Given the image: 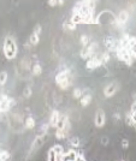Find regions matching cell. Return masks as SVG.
I'll use <instances>...</instances> for the list:
<instances>
[{
    "label": "cell",
    "mask_w": 136,
    "mask_h": 161,
    "mask_svg": "<svg viewBox=\"0 0 136 161\" xmlns=\"http://www.w3.org/2000/svg\"><path fill=\"white\" fill-rule=\"evenodd\" d=\"M4 54L9 60H12L17 57V43L12 36H7L4 41Z\"/></svg>",
    "instance_id": "1"
},
{
    "label": "cell",
    "mask_w": 136,
    "mask_h": 161,
    "mask_svg": "<svg viewBox=\"0 0 136 161\" xmlns=\"http://www.w3.org/2000/svg\"><path fill=\"white\" fill-rule=\"evenodd\" d=\"M98 49V43L96 42H89L86 47L82 48L81 51V57L83 59H89L91 57L95 55V52Z\"/></svg>",
    "instance_id": "2"
},
{
    "label": "cell",
    "mask_w": 136,
    "mask_h": 161,
    "mask_svg": "<svg viewBox=\"0 0 136 161\" xmlns=\"http://www.w3.org/2000/svg\"><path fill=\"white\" fill-rule=\"evenodd\" d=\"M116 54H117L118 59L122 60V61H124L126 65L133 64V58H131V54H130L129 51H126L124 48H118V49L116 51Z\"/></svg>",
    "instance_id": "3"
},
{
    "label": "cell",
    "mask_w": 136,
    "mask_h": 161,
    "mask_svg": "<svg viewBox=\"0 0 136 161\" xmlns=\"http://www.w3.org/2000/svg\"><path fill=\"white\" fill-rule=\"evenodd\" d=\"M106 123V114L102 109H98L95 113V118H94V124L96 128H102Z\"/></svg>",
    "instance_id": "4"
},
{
    "label": "cell",
    "mask_w": 136,
    "mask_h": 161,
    "mask_svg": "<svg viewBox=\"0 0 136 161\" xmlns=\"http://www.w3.org/2000/svg\"><path fill=\"white\" fill-rule=\"evenodd\" d=\"M105 44H106V48L110 52H116L119 48V41L116 40L112 36H108V37L105 39Z\"/></svg>",
    "instance_id": "5"
},
{
    "label": "cell",
    "mask_w": 136,
    "mask_h": 161,
    "mask_svg": "<svg viewBox=\"0 0 136 161\" xmlns=\"http://www.w3.org/2000/svg\"><path fill=\"white\" fill-rule=\"evenodd\" d=\"M129 17H130V13L128 10H122L118 13V17L116 19V24L118 27H124L125 23L129 21Z\"/></svg>",
    "instance_id": "6"
},
{
    "label": "cell",
    "mask_w": 136,
    "mask_h": 161,
    "mask_svg": "<svg viewBox=\"0 0 136 161\" xmlns=\"http://www.w3.org/2000/svg\"><path fill=\"white\" fill-rule=\"evenodd\" d=\"M118 89H119V84L118 83H110L104 89V95L106 97H112L118 91Z\"/></svg>",
    "instance_id": "7"
},
{
    "label": "cell",
    "mask_w": 136,
    "mask_h": 161,
    "mask_svg": "<svg viewBox=\"0 0 136 161\" xmlns=\"http://www.w3.org/2000/svg\"><path fill=\"white\" fill-rule=\"evenodd\" d=\"M100 65H102L101 60H100V57L94 55V57H91V58H89V59L87 60L86 67H87V69H89V70H94V69L99 67Z\"/></svg>",
    "instance_id": "8"
},
{
    "label": "cell",
    "mask_w": 136,
    "mask_h": 161,
    "mask_svg": "<svg viewBox=\"0 0 136 161\" xmlns=\"http://www.w3.org/2000/svg\"><path fill=\"white\" fill-rule=\"evenodd\" d=\"M77 151L75 149H69L68 151H64V154L62 155L60 161H75L77 158Z\"/></svg>",
    "instance_id": "9"
},
{
    "label": "cell",
    "mask_w": 136,
    "mask_h": 161,
    "mask_svg": "<svg viewBox=\"0 0 136 161\" xmlns=\"http://www.w3.org/2000/svg\"><path fill=\"white\" fill-rule=\"evenodd\" d=\"M60 118V113L58 111H53L51 117H49V126H53V128H57L58 120Z\"/></svg>",
    "instance_id": "10"
},
{
    "label": "cell",
    "mask_w": 136,
    "mask_h": 161,
    "mask_svg": "<svg viewBox=\"0 0 136 161\" xmlns=\"http://www.w3.org/2000/svg\"><path fill=\"white\" fill-rule=\"evenodd\" d=\"M70 76H71V72H70L69 69H65V70H63V71H59L57 75H56V82L59 83L60 81L68 78V77H70Z\"/></svg>",
    "instance_id": "11"
},
{
    "label": "cell",
    "mask_w": 136,
    "mask_h": 161,
    "mask_svg": "<svg viewBox=\"0 0 136 161\" xmlns=\"http://www.w3.org/2000/svg\"><path fill=\"white\" fill-rule=\"evenodd\" d=\"M72 78H71V76L68 77V78H65V79H63V81H60L59 83H57L58 87L62 89V90H65V89H68L69 87L71 86V83H72V81H71Z\"/></svg>",
    "instance_id": "12"
},
{
    "label": "cell",
    "mask_w": 136,
    "mask_h": 161,
    "mask_svg": "<svg viewBox=\"0 0 136 161\" xmlns=\"http://www.w3.org/2000/svg\"><path fill=\"white\" fill-rule=\"evenodd\" d=\"M35 125H36V121H35V119L33 117H27L25 118V121H24V126H25V129H34Z\"/></svg>",
    "instance_id": "13"
},
{
    "label": "cell",
    "mask_w": 136,
    "mask_h": 161,
    "mask_svg": "<svg viewBox=\"0 0 136 161\" xmlns=\"http://www.w3.org/2000/svg\"><path fill=\"white\" fill-rule=\"evenodd\" d=\"M51 149L54 151V154L57 155V159L60 161V158H62V155L64 154V148H63V146H60V144H57V146L52 147Z\"/></svg>",
    "instance_id": "14"
},
{
    "label": "cell",
    "mask_w": 136,
    "mask_h": 161,
    "mask_svg": "<svg viewBox=\"0 0 136 161\" xmlns=\"http://www.w3.org/2000/svg\"><path fill=\"white\" fill-rule=\"evenodd\" d=\"M79 101H81V106H82V107H87V106L91 102V94L82 95V97H81Z\"/></svg>",
    "instance_id": "15"
},
{
    "label": "cell",
    "mask_w": 136,
    "mask_h": 161,
    "mask_svg": "<svg viewBox=\"0 0 136 161\" xmlns=\"http://www.w3.org/2000/svg\"><path fill=\"white\" fill-rule=\"evenodd\" d=\"M68 133H69L68 131H65L64 129H57L54 135H56V138H57V140L62 141V140H65V138H66Z\"/></svg>",
    "instance_id": "16"
},
{
    "label": "cell",
    "mask_w": 136,
    "mask_h": 161,
    "mask_svg": "<svg viewBox=\"0 0 136 161\" xmlns=\"http://www.w3.org/2000/svg\"><path fill=\"white\" fill-rule=\"evenodd\" d=\"M69 121V118L66 116H63V114H60V118L58 120V124H57V129H64V126H65V124Z\"/></svg>",
    "instance_id": "17"
},
{
    "label": "cell",
    "mask_w": 136,
    "mask_h": 161,
    "mask_svg": "<svg viewBox=\"0 0 136 161\" xmlns=\"http://www.w3.org/2000/svg\"><path fill=\"white\" fill-rule=\"evenodd\" d=\"M40 42V35H36V34H32L30 37H29V44L32 46H36L37 43Z\"/></svg>",
    "instance_id": "18"
},
{
    "label": "cell",
    "mask_w": 136,
    "mask_h": 161,
    "mask_svg": "<svg viewBox=\"0 0 136 161\" xmlns=\"http://www.w3.org/2000/svg\"><path fill=\"white\" fill-rule=\"evenodd\" d=\"M32 72H33V75H35V76L41 75V72H42V66L39 64V63L34 64L33 65V67H32Z\"/></svg>",
    "instance_id": "19"
},
{
    "label": "cell",
    "mask_w": 136,
    "mask_h": 161,
    "mask_svg": "<svg viewBox=\"0 0 136 161\" xmlns=\"http://www.w3.org/2000/svg\"><path fill=\"white\" fill-rule=\"evenodd\" d=\"M71 23H74V24H79V23H83V17H82V15H79V13H76V15H72V17H71Z\"/></svg>",
    "instance_id": "20"
},
{
    "label": "cell",
    "mask_w": 136,
    "mask_h": 161,
    "mask_svg": "<svg viewBox=\"0 0 136 161\" xmlns=\"http://www.w3.org/2000/svg\"><path fill=\"white\" fill-rule=\"evenodd\" d=\"M7 78H9V75L6 71H0V86H5L7 82Z\"/></svg>",
    "instance_id": "21"
},
{
    "label": "cell",
    "mask_w": 136,
    "mask_h": 161,
    "mask_svg": "<svg viewBox=\"0 0 136 161\" xmlns=\"http://www.w3.org/2000/svg\"><path fill=\"white\" fill-rule=\"evenodd\" d=\"M21 67H22L23 70L28 71V70L30 69V59H28V58H24L22 61H21Z\"/></svg>",
    "instance_id": "22"
},
{
    "label": "cell",
    "mask_w": 136,
    "mask_h": 161,
    "mask_svg": "<svg viewBox=\"0 0 136 161\" xmlns=\"http://www.w3.org/2000/svg\"><path fill=\"white\" fill-rule=\"evenodd\" d=\"M47 161H59L57 159V155L54 154V151L52 149L48 150V154H47Z\"/></svg>",
    "instance_id": "23"
},
{
    "label": "cell",
    "mask_w": 136,
    "mask_h": 161,
    "mask_svg": "<svg viewBox=\"0 0 136 161\" xmlns=\"http://www.w3.org/2000/svg\"><path fill=\"white\" fill-rule=\"evenodd\" d=\"M99 57H100V60H101L102 64H105V63H107V61L110 60V53H108V52H104V53L100 54Z\"/></svg>",
    "instance_id": "24"
},
{
    "label": "cell",
    "mask_w": 136,
    "mask_h": 161,
    "mask_svg": "<svg viewBox=\"0 0 136 161\" xmlns=\"http://www.w3.org/2000/svg\"><path fill=\"white\" fill-rule=\"evenodd\" d=\"M83 95V90L82 89H79V88H76L75 90H74V93H72V96L74 99H81Z\"/></svg>",
    "instance_id": "25"
},
{
    "label": "cell",
    "mask_w": 136,
    "mask_h": 161,
    "mask_svg": "<svg viewBox=\"0 0 136 161\" xmlns=\"http://www.w3.org/2000/svg\"><path fill=\"white\" fill-rule=\"evenodd\" d=\"M70 144H71L72 147H75V148H79V140L77 138V137H72V138H70Z\"/></svg>",
    "instance_id": "26"
},
{
    "label": "cell",
    "mask_w": 136,
    "mask_h": 161,
    "mask_svg": "<svg viewBox=\"0 0 136 161\" xmlns=\"http://www.w3.org/2000/svg\"><path fill=\"white\" fill-rule=\"evenodd\" d=\"M76 24H74V23H71V22H69V23H65L64 24V29H68V30H75L76 29Z\"/></svg>",
    "instance_id": "27"
},
{
    "label": "cell",
    "mask_w": 136,
    "mask_h": 161,
    "mask_svg": "<svg viewBox=\"0 0 136 161\" xmlns=\"http://www.w3.org/2000/svg\"><path fill=\"white\" fill-rule=\"evenodd\" d=\"M81 43H82L83 47H86V46L89 43V37H88L87 35H82V36H81Z\"/></svg>",
    "instance_id": "28"
},
{
    "label": "cell",
    "mask_w": 136,
    "mask_h": 161,
    "mask_svg": "<svg viewBox=\"0 0 136 161\" xmlns=\"http://www.w3.org/2000/svg\"><path fill=\"white\" fill-rule=\"evenodd\" d=\"M23 96L27 97V99L32 96V89H30V88H25V89H24V93H23Z\"/></svg>",
    "instance_id": "29"
},
{
    "label": "cell",
    "mask_w": 136,
    "mask_h": 161,
    "mask_svg": "<svg viewBox=\"0 0 136 161\" xmlns=\"http://www.w3.org/2000/svg\"><path fill=\"white\" fill-rule=\"evenodd\" d=\"M41 30H42V28H41V25L40 24H36L34 27V34H36V35H40V32H41Z\"/></svg>",
    "instance_id": "30"
},
{
    "label": "cell",
    "mask_w": 136,
    "mask_h": 161,
    "mask_svg": "<svg viewBox=\"0 0 136 161\" xmlns=\"http://www.w3.org/2000/svg\"><path fill=\"white\" fill-rule=\"evenodd\" d=\"M49 128V124H44L40 129V133H47V130Z\"/></svg>",
    "instance_id": "31"
},
{
    "label": "cell",
    "mask_w": 136,
    "mask_h": 161,
    "mask_svg": "<svg viewBox=\"0 0 136 161\" xmlns=\"http://www.w3.org/2000/svg\"><path fill=\"white\" fill-rule=\"evenodd\" d=\"M122 148H124V149H128V148H129V141L128 140L122 141Z\"/></svg>",
    "instance_id": "32"
},
{
    "label": "cell",
    "mask_w": 136,
    "mask_h": 161,
    "mask_svg": "<svg viewBox=\"0 0 136 161\" xmlns=\"http://www.w3.org/2000/svg\"><path fill=\"white\" fill-rule=\"evenodd\" d=\"M75 161H86V158L83 156V154L79 153V154H77V158H76V160Z\"/></svg>",
    "instance_id": "33"
},
{
    "label": "cell",
    "mask_w": 136,
    "mask_h": 161,
    "mask_svg": "<svg viewBox=\"0 0 136 161\" xmlns=\"http://www.w3.org/2000/svg\"><path fill=\"white\" fill-rule=\"evenodd\" d=\"M48 5L49 6H56V5H58V0H48Z\"/></svg>",
    "instance_id": "34"
},
{
    "label": "cell",
    "mask_w": 136,
    "mask_h": 161,
    "mask_svg": "<svg viewBox=\"0 0 136 161\" xmlns=\"http://www.w3.org/2000/svg\"><path fill=\"white\" fill-rule=\"evenodd\" d=\"M101 143L104 144V146H106V144H108V138L107 137H104L101 140Z\"/></svg>",
    "instance_id": "35"
},
{
    "label": "cell",
    "mask_w": 136,
    "mask_h": 161,
    "mask_svg": "<svg viewBox=\"0 0 136 161\" xmlns=\"http://www.w3.org/2000/svg\"><path fill=\"white\" fill-rule=\"evenodd\" d=\"M130 112H136V102H134L131 105V108H130Z\"/></svg>",
    "instance_id": "36"
},
{
    "label": "cell",
    "mask_w": 136,
    "mask_h": 161,
    "mask_svg": "<svg viewBox=\"0 0 136 161\" xmlns=\"http://www.w3.org/2000/svg\"><path fill=\"white\" fill-rule=\"evenodd\" d=\"M130 54H131V58H133V60H134V59L136 60V51H135V49H134V51H131V52H130Z\"/></svg>",
    "instance_id": "37"
},
{
    "label": "cell",
    "mask_w": 136,
    "mask_h": 161,
    "mask_svg": "<svg viewBox=\"0 0 136 161\" xmlns=\"http://www.w3.org/2000/svg\"><path fill=\"white\" fill-rule=\"evenodd\" d=\"M65 1H66V0H58V5H60V6H63V5L65 4Z\"/></svg>",
    "instance_id": "38"
},
{
    "label": "cell",
    "mask_w": 136,
    "mask_h": 161,
    "mask_svg": "<svg viewBox=\"0 0 136 161\" xmlns=\"http://www.w3.org/2000/svg\"><path fill=\"white\" fill-rule=\"evenodd\" d=\"M122 161H124V160H122Z\"/></svg>",
    "instance_id": "39"
}]
</instances>
